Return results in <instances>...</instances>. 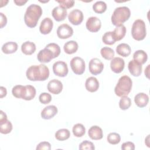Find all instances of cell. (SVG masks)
Instances as JSON below:
<instances>
[{
  "label": "cell",
  "instance_id": "1",
  "mask_svg": "<svg viewBox=\"0 0 150 150\" xmlns=\"http://www.w3.org/2000/svg\"><path fill=\"white\" fill-rule=\"evenodd\" d=\"M26 75L30 81H45L49 76V70L43 64L33 65L27 69Z\"/></svg>",
  "mask_w": 150,
  "mask_h": 150
},
{
  "label": "cell",
  "instance_id": "2",
  "mask_svg": "<svg viewBox=\"0 0 150 150\" xmlns=\"http://www.w3.org/2000/svg\"><path fill=\"white\" fill-rule=\"evenodd\" d=\"M42 14V9L36 4H31L26 9L24 15V21L29 28H35Z\"/></svg>",
  "mask_w": 150,
  "mask_h": 150
},
{
  "label": "cell",
  "instance_id": "3",
  "mask_svg": "<svg viewBox=\"0 0 150 150\" xmlns=\"http://www.w3.org/2000/svg\"><path fill=\"white\" fill-rule=\"evenodd\" d=\"M132 86V81L131 78L124 75L121 76L115 87V94L118 97L127 96L130 93Z\"/></svg>",
  "mask_w": 150,
  "mask_h": 150
},
{
  "label": "cell",
  "instance_id": "4",
  "mask_svg": "<svg viewBox=\"0 0 150 150\" xmlns=\"http://www.w3.org/2000/svg\"><path fill=\"white\" fill-rule=\"evenodd\" d=\"M131 15V12L127 6H120L116 8L111 16V22L115 26L122 25L128 20Z\"/></svg>",
  "mask_w": 150,
  "mask_h": 150
},
{
  "label": "cell",
  "instance_id": "5",
  "mask_svg": "<svg viewBox=\"0 0 150 150\" xmlns=\"http://www.w3.org/2000/svg\"><path fill=\"white\" fill-rule=\"evenodd\" d=\"M131 35L136 40H142L146 35V26L144 21L142 19L135 20L132 26Z\"/></svg>",
  "mask_w": 150,
  "mask_h": 150
},
{
  "label": "cell",
  "instance_id": "6",
  "mask_svg": "<svg viewBox=\"0 0 150 150\" xmlns=\"http://www.w3.org/2000/svg\"><path fill=\"white\" fill-rule=\"evenodd\" d=\"M70 65L74 73L76 74H82L85 71L84 60L80 57H74L71 59Z\"/></svg>",
  "mask_w": 150,
  "mask_h": 150
},
{
  "label": "cell",
  "instance_id": "7",
  "mask_svg": "<svg viewBox=\"0 0 150 150\" xmlns=\"http://www.w3.org/2000/svg\"><path fill=\"white\" fill-rule=\"evenodd\" d=\"M53 71L55 75L63 77L67 76L69 70L67 65L64 62L57 61L53 64Z\"/></svg>",
  "mask_w": 150,
  "mask_h": 150
},
{
  "label": "cell",
  "instance_id": "8",
  "mask_svg": "<svg viewBox=\"0 0 150 150\" xmlns=\"http://www.w3.org/2000/svg\"><path fill=\"white\" fill-rule=\"evenodd\" d=\"M88 68L90 72L92 74L97 75L102 72L104 69V64L98 58H93L89 62Z\"/></svg>",
  "mask_w": 150,
  "mask_h": 150
},
{
  "label": "cell",
  "instance_id": "9",
  "mask_svg": "<svg viewBox=\"0 0 150 150\" xmlns=\"http://www.w3.org/2000/svg\"><path fill=\"white\" fill-rule=\"evenodd\" d=\"M86 26L88 30L91 32H98L101 26L100 19L96 16H91L88 18L86 23Z\"/></svg>",
  "mask_w": 150,
  "mask_h": 150
},
{
  "label": "cell",
  "instance_id": "10",
  "mask_svg": "<svg viewBox=\"0 0 150 150\" xmlns=\"http://www.w3.org/2000/svg\"><path fill=\"white\" fill-rule=\"evenodd\" d=\"M73 34V28L66 23L60 25L57 29V35L60 39H66L71 37Z\"/></svg>",
  "mask_w": 150,
  "mask_h": 150
},
{
  "label": "cell",
  "instance_id": "11",
  "mask_svg": "<svg viewBox=\"0 0 150 150\" xmlns=\"http://www.w3.org/2000/svg\"><path fill=\"white\" fill-rule=\"evenodd\" d=\"M84 16L81 11L75 9L72 10L68 15L69 22L74 25H80L83 21Z\"/></svg>",
  "mask_w": 150,
  "mask_h": 150
},
{
  "label": "cell",
  "instance_id": "12",
  "mask_svg": "<svg viewBox=\"0 0 150 150\" xmlns=\"http://www.w3.org/2000/svg\"><path fill=\"white\" fill-rule=\"evenodd\" d=\"M54 58V54L52 52L46 47L40 50L37 55L38 61L41 63H49Z\"/></svg>",
  "mask_w": 150,
  "mask_h": 150
},
{
  "label": "cell",
  "instance_id": "13",
  "mask_svg": "<svg viewBox=\"0 0 150 150\" xmlns=\"http://www.w3.org/2000/svg\"><path fill=\"white\" fill-rule=\"evenodd\" d=\"M125 62L124 59L119 57H114L110 63V67L112 71L115 73H121L124 68Z\"/></svg>",
  "mask_w": 150,
  "mask_h": 150
},
{
  "label": "cell",
  "instance_id": "14",
  "mask_svg": "<svg viewBox=\"0 0 150 150\" xmlns=\"http://www.w3.org/2000/svg\"><path fill=\"white\" fill-rule=\"evenodd\" d=\"M47 90L53 94H59L63 89L62 83L57 79H53L47 84Z\"/></svg>",
  "mask_w": 150,
  "mask_h": 150
},
{
  "label": "cell",
  "instance_id": "15",
  "mask_svg": "<svg viewBox=\"0 0 150 150\" xmlns=\"http://www.w3.org/2000/svg\"><path fill=\"white\" fill-rule=\"evenodd\" d=\"M128 68L129 73L135 77H138L142 73V64L134 59L129 61Z\"/></svg>",
  "mask_w": 150,
  "mask_h": 150
},
{
  "label": "cell",
  "instance_id": "16",
  "mask_svg": "<svg viewBox=\"0 0 150 150\" xmlns=\"http://www.w3.org/2000/svg\"><path fill=\"white\" fill-rule=\"evenodd\" d=\"M67 10L60 6L54 7L52 12L53 18L57 22L64 20L67 16Z\"/></svg>",
  "mask_w": 150,
  "mask_h": 150
},
{
  "label": "cell",
  "instance_id": "17",
  "mask_svg": "<svg viewBox=\"0 0 150 150\" xmlns=\"http://www.w3.org/2000/svg\"><path fill=\"white\" fill-rule=\"evenodd\" d=\"M53 23L50 18H45L43 19L40 25L39 30L43 35L49 34L52 30Z\"/></svg>",
  "mask_w": 150,
  "mask_h": 150
},
{
  "label": "cell",
  "instance_id": "18",
  "mask_svg": "<svg viewBox=\"0 0 150 150\" xmlns=\"http://www.w3.org/2000/svg\"><path fill=\"white\" fill-rule=\"evenodd\" d=\"M57 113V108L53 105L45 107L41 112V117L43 119L49 120L52 118Z\"/></svg>",
  "mask_w": 150,
  "mask_h": 150
},
{
  "label": "cell",
  "instance_id": "19",
  "mask_svg": "<svg viewBox=\"0 0 150 150\" xmlns=\"http://www.w3.org/2000/svg\"><path fill=\"white\" fill-rule=\"evenodd\" d=\"M88 135L89 137L93 140H99L102 139L103 137V132L102 129L100 127L97 125H93L88 129Z\"/></svg>",
  "mask_w": 150,
  "mask_h": 150
},
{
  "label": "cell",
  "instance_id": "20",
  "mask_svg": "<svg viewBox=\"0 0 150 150\" xmlns=\"http://www.w3.org/2000/svg\"><path fill=\"white\" fill-rule=\"evenodd\" d=\"M85 87L87 91L91 93L97 91L99 88V82L94 77H90L87 79L85 83Z\"/></svg>",
  "mask_w": 150,
  "mask_h": 150
},
{
  "label": "cell",
  "instance_id": "21",
  "mask_svg": "<svg viewBox=\"0 0 150 150\" xmlns=\"http://www.w3.org/2000/svg\"><path fill=\"white\" fill-rule=\"evenodd\" d=\"M134 101L138 107L142 108L146 106L148 104L149 101V97L144 93H139L135 96Z\"/></svg>",
  "mask_w": 150,
  "mask_h": 150
},
{
  "label": "cell",
  "instance_id": "22",
  "mask_svg": "<svg viewBox=\"0 0 150 150\" xmlns=\"http://www.w3.org/2000/svg\"><path fill=\"white\" fill-rule=\"evenodd\" d=\"M126 33V28L122 24L119 26H117L112 31V35L115 41H119L123 39Z\"/></svg>",
  "mask_w": 150,
  "mask_h": 150
},
{
  "label": "cell",
  "instance_id": "23",
  "mask_svg": "<svg viewBox=\"0 0 150 150\" xmlns=\"http://www.w3.org/2000/svg\"><path fill=\"white\" fill-rule=\"evenodd\" d=\"M21 50L23 53L26 55H31L36 50V45L33 42L26 41L22 43Z\"/></svg>",
  "mask_w": 150,
  "mask_h": 150
},
{
  "label": "cell",
  "instance_id": "24",
  "mask_svg": "<svg viewBox=\"0 0 150 150\" xmlns=\"http://www.w3.org/2000/svg\"><path fill=\"white\" fill-rule=\"evenodd\" d=\"M116 52L117 54L122 56L127 57L128 56L131 52V47L127 43H120L116 47Z\"/></svg>",
  "mask_w": 150,
  "mask_h": 150
},
{
  "label": "cell",
  "instance_id": "25",
  "mask_svg": "<svg viewBox=\"0 0 150 150\" xmlns=\"http://www.w3.org/2000/svg\"><path fill=\"white\" fill-rule=\"evenodd\" d=\"M78 44L76 41L70 40L64 43L63 49L65 53L69 54H71L76 53L78 49Z\"/></svg>",
  "mask_w": 150,
  "mask_h": 150
},
{
  "label": "cell",
  "instance_id": "26",
  "mask_svg": "<svg viewBox=\"0 0 150 150\" xmlns=\"http://www.w3.org/2000/svg\"><path fill=\"white\" fill-rule=\"evenodd\" d=\"M18 44L15 42H8L2 46V51L5 54L15 53L18 49Z\"/></svg>",
  "mask_w": 150,
  "mask_h": 150
},
{
  "label": "cell",
  "instance_id": "27",
  "mask_svg": "<svg viewBox=\"0 0 150 150\" xmlns=\"http://www.w3.org/2000/svg\"><path fill=\"white\" fill-rule=\"evenodd\" d=\"M133 59L140 64H143L146 62L148 59V55L145 51L142 50H138L134 52L133 54Z\"/></svg>",
  "mask_w": 150,
  "mask_h": 150
},
{
  "label": "cell",
  "instance_id": "28",
  "mask_svg": "<svg viewBox=\"0 0 150 150\" xmlns=\"http://www.w3.org/2000/svg\"><path fill=\"white\" fill-rule=\"evenodd\" d=\"M12 129V124L9 120L5 119L0 120V132L4 134H7L11 132Z\"/></svg>",
  "mask_w": 150,
  "mask_h": 150
},
{
  "label": "cell",
  "instance_id": "29",
  "mask_svg": "<svg viewBox=\"0 0 150 150\" xmlns=\"http://www.w3.org/2000/svg\"><path fill=\"white\" fill-rule=\"evenodd\" d=\"M36 95V89L35 88L31 85L25 86V90L24 95L22 99L25 100H32Z\"/></svg>",
  "mask_w": 150,
  "mask_h": 150
},
{
  "label": "cell",
  "instance_id": "30",
  "mask_svg": "<svg viewBox=\"0 0 150 150\" xmlns=\"http://www.w3.org/2000/svg\"><path fill=\"white\" fill-rule=\"evenodd\" d=\"M70 136V132L69 129L66 128H62L57 130L55 133V138L58 141H64L69 138Z\"/></svg>",
  "mask_w": 150,
  "mask_h": 150
},
{
  "label": "cell",
  "instance_id": "31",
  "mask_svg": "<svg viewBox=\"0 0 150 150\" xmlns=\"http://www.w3.org/2000/svg\"><path fill=\"white\" fill-rule=\"evenodd\" d=\"M100 53L101 56L106 60H111L114 56V51L109 47H103L101 48Z\"/></svg>",
  "mask_w": 150,
  "mask_h": 150
},
{
  "label": "cell",
  "instance_id": "32",
  "mask_svg": "<svg viewBox=\"0 0 150 150\" xmlns=\"http://www.w3.org/2000/svg\"><path fill=\"white\" fill-rule=\"evenodd\" d=\"M73 135L76 137H81L85 134L86 128L82 124H75L72 129Z\"/></svg>",
  "mask_w": 150,
  "mask_h": 150
},
{
  "label": "cell",
  "instance_id": "33",
  "mask_svg": "<svg viewBox=\"0 0 150 150\" xmlns=\"http://www.w3.org/2000/svg\"><path fill=\"white\" fill-rule=\"evenodd\" d=\"M25 90V86L16 85L12 88V95L18 98H22Z\"/></svg>",
  "mask_w": 150,
  "mask_h": 150
},
{
  "label": "cell",
  "instance_id": "34",
  "mask_svg": "<svg viewBox=\"0 0 150 150\" xmlns=\"http://www.w3.org/2000/svg\"><path fill=\"white\" fill-rule=\"evenodd\" d=\"M93 11L97 13H102L107 9V4L105 2L99 1L96 2L93 5Z\"/></svg>",
  "mask_w": 150,
  "mask_h": 150
},
{
  "label": "cell",
  "instance_id": "35",
  "mask_svg": "<svg viewBox=\"0 0 150 150\" xmlns=\"http://www.w3.org/2000/svg\"><path fill=\"white\" fill-rule=\"evenodd\" d=\"M131 105V100L129 97L127 96L121 97L119 101V107L122 110H127Z\"/></svg>",
  "mask_w": 150,
  "mask_h": 150
},
{
  "label": "cell",
  "instance_id": "36",
  "mask_svg": "<svg viewBox=\"0 0 150 150\" xmlns=\"http://www.w3.org/2000/svg\"><path fill=\"white\" fill-rule=\"evenodd\" d=\"M107 141L112 145L118 144L121 141L120 134L117 132H111L107 136Z\"/></svg>",
  "mask_w": 150,
  "mask_h": 150
},
{
  "label": "cell",
  "instance_id": "37",
  "mask_svg": "<svg viewBox=\"0 0 150 150\" xmlns=\"http://www.w3.org/2000/svg\"><path fill=\"white\" fill-rule=\"evenodd\" d=\"M102 40L105 44L108 45H113L116 42L113 37L112 32L111 31L105 32L102 37Z\"/></svg>",
  "mask_w": 150,
  "mask_h": 150
},
{
  "label": "cell",
  "instance_id": "38",
  "mask_svg": "<svg viewBox=\"0 0 150 150\" xmlns=\"http://www.w3.org/2000/svg\"><path fill=\"white\" fill-rule=\"evenodd\" d=\"M46 47L48 49H49L52 52V53H53L54 54V58L57 57V56H59V55L60 54V46L56 44V43H49L47 44Z\"/></svg>",
  "mask_w": 150,
  "mask_h": 150
},
{
  "label": "cell",
  "instance_id": "39",
  "mask_svg": "<svg viewBox=\"0 0 150 150\" xmlns=\"http://www.w3.org/2000/svg\"><path fill=\"white\" fill-rule=\"evenodd\" d=\"M79 149H87V150H94L95 149V146L92 142L85 140L83 141L79 147Z\"/></svg>",
  "mask_w": 150,
  "mask_h": 150
},
{
  "label": "cell",
  "instance_id": "40",
  "mask_svg": "<svg viewBox=\"0 0 150 150\" xmlns=\"http://www.w3.org/2000/svg\"><path fill=\"white\" fill-rule=\"evenodd\" d=\"M39 100L41 103L43 104H47L51 101L52 96L50 94L47 93H42L40 94L39 97Z\"/></svg>",
  "mask_w": 150,
  "mask_h": 150
},
{
  "label": "cell",
  "instance_id": "41",
  "mask_svg": "<svg viewBox=\"0 0 150 150\" xmlns=\"http://www.w3.org/2000/svg\"><path fill=\"white\" fill-rule=\"evenodd\" d=\"M59 4V6L64 8L68 9L73 6L74 4V1L72 0H61V1H56Z\"/></svg>",
  "mask_w": 150,
  "mask_h": 150
},
{
  "label": "cell",
  "instance_id": "42",
  "mask_svg": "<svg viewBox=\"0 0 150 150\" xmlns=\"http://www.w3.org/2000/svg\"><path fill=\"white\" fill-rule=\"evenodd\" d=\"M51 149V145L49 142L46 141H43L40 142L36 146V150H50Z\"/></svg>",
  "mask_w": 150,
  "mask_h": 150
},
{
  "label": "cell",
  "instance_id": "43",
  "mask_svg": "<svg viewBox=\"0 0 150 150\" xmlns=\"http://www.w3.org/2000/svg\"><path fill=\"white\" fill-rule=\"evenodd\" d=\"M121 149L122 150H134L135 149V145L130 141L125 142L122 144Z\"/></svg>",
  "mask_w": 150,
  "mask_h": 150
},
{
  "label": "cell",
  "instance_id": "44",
  "mask_svg": "<svg viewBox=\"0 0 150 150\" xmlns=\"http://www.w3.org/2000/svg\"><path fill=\"white\" fill-rule=\"evenodd\" d=\"M0 15H1V28H2L6 25L7 19L6 16L3 13L1 12Z\"/></svg>",
  "mask_w": 150,
  "mask_h": 150
},
{
  "label": "cell",
  "instance_id": "45",
  "mask_svg": "<svg viewBox=\"0 0 150 150\" xmlns=\"http://www.w3.org/2000/svg\"><path fill=\"white\" fill-rule=\"evenodd\" d=\"M0 98H2L4 97H5L6 96V94H7V91H6V89L5 87H3V86H1L0 87Z\"/></svg>",
  "mask_w": 150,
  "mask_h": 150
},
{
  "label": "cell",
  "instance_id": "46",
  "mask_svg": "<svg viewBox=\"0 0 150 150\" xmlns=\"http://www.w3.org/2000/svg\"><path fill=\"white\" fill-rule=\"evenodd\" d=\"M14 3L18 5V6H22L23 5L25 4L27 2V1H22V0H19V1H14Z\"/></svg>",
  "mask_w": 150,
  "mask_h": 150
},
{
  "label": "cell",
  "instance_id": "47",
  "mask_svg": "<svg viewBox=\"0 0 150 150\" xmlns=\"http://www.w3.org/2000/svg\"><path fill=\"white\" fill-rule=\"evenodd\" d=\"M149 67V64H148V66L146 67V68L145 69V76H146L147 78H149V76H148V75H149V73H148Z\"/></svg>",
  "mask_w": 150,
  "mask_h": 150
}]
</instances>
